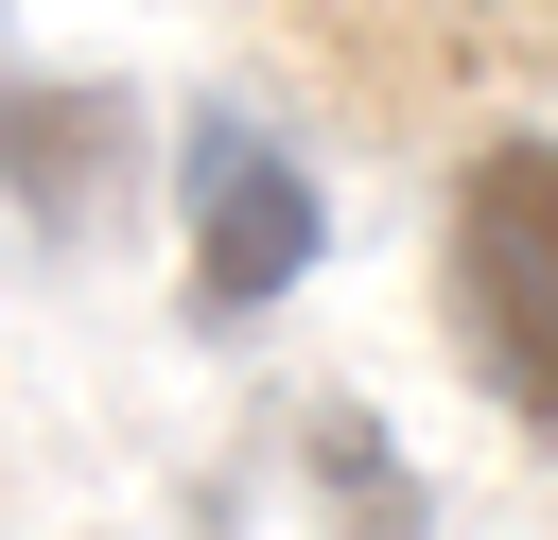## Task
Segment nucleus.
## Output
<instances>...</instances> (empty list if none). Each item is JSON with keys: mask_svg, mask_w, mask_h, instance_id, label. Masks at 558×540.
<instances>
[{"mask_svg": "<svg viewBox=\"0 0 558 540\" xmlns=\"http://www.w3.org/2000/svg\"><path fill=\"white\" fill-rule=\"evenodd\" d=\"M436 296H453V366L558 453V139H471L453 157Z\"/></svg>", "mask_w": 558, "mask_h": 540, "instance_id": "1", "label": "nucleus"}, {"mask_svg": "<svg viewBox=\"0 0 558 540\" xmlns=\"http://www.w3.org/2000/svg\"><path fill=\"white\" fill-rule=\"evenodd\" d=\"M314 244H331V192L296 174V139L262 105H192L174 122V279H192V314L209 331L279 314L314 279Z\"/></svg>", "mask_w": 558, "mask_h": 540, "instance_id": "2", "label": "nucleus"}, {"mask_svg": "<svg viewBox=\"0 0 558 540\" xmlns=\"http://www.w3.org/2000/svg\"><path fill=\"white\" fill-rule=\"evenodd\" d=\"M140 139V105L122 87H0V157L35 174V209L52 226H87V192H105V157Z\"/></svg>", "mask_w": 558, "mask_h": 540, "instance_id": "3", "label": "nucleus"}, {"mask_svg": "<svg viewBox=\"0 0 558 540\" xmlns=\"http://www.w3.org/2000/svg\"><path fill=\"white\" fill-rule=\"evenodd\" d=\"M296 470L331 488V540H418V523H436V505L401 488V453H384V418H366V401H314Z\"/></svg>", "mask_w": 558, "mask_h": 540, "instance_id": "4", "label": "nucleus"}]
</instances>
